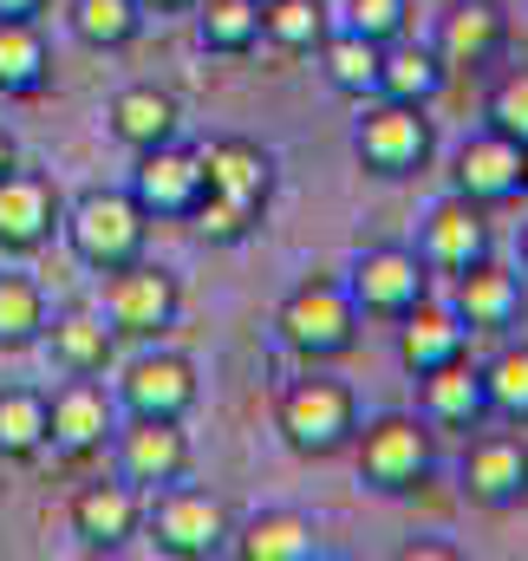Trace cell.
Segmentation results:
<instances>
[{
	"instance_id": "obj_1",
	"label": "cell",
	"mask_w": 528,
	"mask_h": 561,
	"mask_svg": "<svg viewBox=\"0 0 528 561\" xmlns=\"http://www.w3.org/2000/svg\"><path fill=\"white\" fill-rule=\"evenodd\" d=\"M274 431H280V444H287L294 457H307V463L340 457V450H353L359 399H353V386H346V379H333V373L307 366L300 379H287V386H280V399H274Z\"/></svg>"
},
{
	"instance_id": "obj_2",
	"label": "cell",
	"mask_w": 528,
	"mask_h": 561,
	"mask_svg": "<svg viewBox=\"0 0 528 561\" xmlns=\"http://www.w3.org/2000/svg\"><path fill=\"white\" fill-rule=\"evenodd\" d=\"M59 236H66V249H72L79 268L112 275V268H125V262H137L150 249V216H144V203H137L131 190L92 183V190H79L66 203Z\"/></svg>"
},
{
	"instance_id": "obj_3",
	"label": "cell",
	"mask_w": 528,
	"mask_h": 561,
	"mask_svg": "<svg viewBox=\"0 0 528 561\" xmlns=\"http://www.w3.org/2000/svg\"><path fill=\"white\" fill-rule=\"evenodd\" d=\"M274 333L300 366H333L359 346V307H353L346 280L313 275L300 287H287V300L274 307Z\"/></svg>"
},
{
	"instance_id": "obj_4",
	"label": "cell",
	"mask_w": 528,
	"mask_h": 561,
	"mask_svg": "<svg viewBox=\"0 0 528 561\" xmlns=\"http://www.w3.org/2000/svg\"><path fill=\"white\" fill-rule=\"evenodd\" d=\"M353 457H359V483L379 496H417L437 470V424L417 412H379L353 431Z\"/></svg>"
},
{
	"instance_id": "obj_5",
	"label": "cell",
	"mask_w": 528,
	"mask_h": 561,
	"mask_svg": "<svg viewBox=\"0 0 528 561\" xmlns=\"http://www.w3.org/2000/svg\"><path fill=\"white\" fill-rule=\"evenodd\" d=\"M144 536H150V549L170 561H209L229 549V536H236V516H229V503L222 496H209V490H196V483H163V490H150L144 496Z\"/></svg>"
},
{
	"instance_id": "obj_6",
	"label": "cell",
	"mask_w": 528,
	"mask_h": 561,
	"mask_svg": "<svg viewBox=\"0 0 528 561\" xmlns=\"http://www.w3.org/2000/svg\"><path fill=\"white\" fill-rule=\"evenodd\" d=\"M353 157L366 176L379 183H404L424 176L437 157V125L424 118V105H398V99H366L359 125H353Z\"/></svg>"
},
{
	"instance_id": "obj_7",
	"label": "cell",
	"mask_w": 528,
	"mask_h": 561,
	"mask_svg": "<svg viewBox=\"0 0 528 561\" xmlns=\"http://www.w3.org/2000/svg\"><path fill=\"white\" fill-rule=\"evenodd\" d=\"M99 313L112 320V333L118 340H137V346H150V340H163L170 327H176V313H183V280L170 275L163 262H150V255H137L125 268H112V275H99Z\"/></svg>"
},
{
	"instance_id": "obj_8",
	"label": "cell",
	"mask_w": 528,
	"mask_h": 561,
	"mask_svg": "<svg viewBox=\"0 0 528 561\" xmlns=\"http://www.w3.org/2000/svg\"><path fill=\"white\" fill-rule=\"evenodd\" d=\"M118 412L125 419H190L203 386H196V359L190 353H170V346H144L118 366Z\"/></svg>"
},
{
	"instance_id": "obj_9",
	"label": "cell",
	"mask_w": 528,
	"mask_h": 561,
	"mask_svg": "<svg viewBox=\"0 0 528 561\" xmlns=\"http://www.w3.org/2000/svg\"><path fill=\"white\" fill-rule=\"evenodd\" d=\"M346 294L359 307V320H398L404 307H417L431 294V268L417 249L404 242H379V249H359L353 268H346Z\"/></svg>"
},
{
	"instance_id": "obj_10",
	"label": "cell",
	"mask_w": 528,
	"mask_h": 561,
	"mask_svg": "<svg viewBox=\"0 0 528 561\" xmlns=\"http://www.w3.org/2000/svg\"><path fill=\"white\" fill-rule=\"evenodd\" d=\"M125 190L144 203L150 222H190V209L203 203V150L183 138L131 150V183Z\"/></svg>"
},
{
	"instance_id": "obj_11",
	"label": "cell",
	"mask_w": 528,
	"mask_h": 561,
	"mask_svg": "<svg viewBox=\"0 0 528 561\" xmlns=\"http://www.w3.org/2000/svg\"><path fill=\"white\" fill-rule=\"evenodd\" d=\"M196 150H203V196H216L222 209L262 222L267 203H274V150L255 138H236V131L196 144Z\"/></svg>"
},
{
	"instance_id": "obj_12",
	"label": "cell",
	"mask_w": 528,
	"mask_h": 561,
	"mask_svg": "<svg viewBox=\"0 0 528 561\" xmlns=\"http://www.w3.org/2000/svg\"><path fill=\"white\" fill-rule=\"evenodd\" d=\"M118 392H105L99 379H66L53 399H46V450L66 457V463H85L112 444L118 431Z\"/></svg>"
},
{
	"instance_id": "obj_13",
	"label": "cell",
	"mask_w": 528,
	"mask_h": 561,
	"mask_svg": "<svg viewBox=\"0 0 528 561\" xmlns=\"http://www.w3.org/2000/svg\"><path fill=\"white\" fill-rule=\"evenodd\" d=\"M66 222V196L46 170H7L0 176V255L20 262V255H39Z\"/></svg>"
},
{
	"instance_id": "obj_14",
	"label": "cell",
	"mask_w": 528,
	"mask_h": 561,
	"mask_svg": "<svg viewBox=\"0 0 528 561\" xmlns=\"http://www.w3.org/2000/svg\"><path fill=\"white\" fill-rule=\"evenodd\" d=\"M112 457H118V477L150 496V490L190 477L196 444H190L183 419H118V431H112Z\"/></svg>"
},
{
	"instance_id": "obj_15",
	"label": "cell",
	"mask_w": 528,
	"mask_h": 561,
	"mask_svg": "<svg viewBox=\"0 0 528 561\" xmlns=\"http://www.w3.org/2000/svg\"><path fill=\"white\" fill-rule=\"evenodd\" d=\"M457 483H463V503H477V510H490V516L523 510L528 503V444L516 431H483V437H470Z\"/></svg>"
},
{
	"instance_id": "obj_16",
	"label": "cell",
	"mask_w": 528,
	"mask_h": 561,
	"mask_svg": "<svg viewBox=\"0 0 528 561\" xmlns=\"http://www.w3.org/2000/svg\"><path fill=\"white\" fill-rule=\"evenodd\" d=\"M72 536L85 556H118L144 536V490L137 483H79L72 490V510H66Z\"/></svg>"
},
{
	"instance_id": "obj_17",
	"label": "cell",
	"mask_w": 528,
	"mask_h": 561,
	"mask_svg": "<svg viewBox=\"0 0 528 561\" xmlns=\"http://www.w3.org/2000/svg\"><path fill=\"white\" fill-rule=\"evenodd\" d=\"M417 255H424L431 275H457V268L483 262L490 255V209L470 203V196H457V190L437 196L424 209V222H417Z\"/></svg>"
},
{
	"instance_id": "obj_18",
	"label": "cell",
	"mask_w": 528,
	"mask_h": 561,
	"mask_svg": "<svg viewBox=\"0 0 528 561\" xmlns=\"http://www.w3.org/2000/svg\"><path fill=\"white\" fill-rule=\"evenodd\" d=\"M450 190L470 196V203H483V209L523 203V144L483 125L477 138L457 144V157H450Z\"/></svg>"
},
{
	"instance_id": "obj_19",
	"label": "cell",
	"mask_w": 528,
	"mask_h": 561,
	"mask_svg": "<svg viewBox=\"0 0 528 561\" xmlns=\"http://www.w3.org/2000/svg\"><path fill=\"white\" fill-rule=\"evenodd\" d=\"M450 307L463 313L470 333H509L528 307V275L523 268H503L496 255H483V262L450 275Z\"/></svg>"
},
{
	"instance_id": "obj_20",
	"label": "cell",
	"mask_w": 528,
	"mask_h": 561,
	"mask_svg": "<svg viewBox=\"0 0 528 561\" xmlns=\"http://www.w3.org/2000/svg\"><path fill=\"white\" fill-rule=\"evenodd\" d=\"M392 353H398V366H404L411 379H424V373L450 366L457 353H470V327H463V313H457L450 300L424 294L417 307H404V313L392 320Z\"/></svg>"
},
{
	"instance_id": "obj_21",
	"label": "cell",
	"mask_w": 528,
	"mask_h": 561,
	"mask_svg": "<svg viewBox=\"0 0 528 561\" xmlns=\"http://www.w3.org/2000/svg\"><path fill=\"white\" fill-rule=\"evenodd\" d=\"M39 346L53 353V366H59L66 379H105V373L118 366V333H112V320H105L99 307H85V300L53 307Z\"/></svg>"
},
{
	"instance_id": "obj_22",
	"label": "cell",
	"mask_w": 528,
	"mask_h": 561,
	"mask_svg": "<svg viewBox=\"0 0 528 561\" xmlns=\"http://www.w3.org/2000/svg\"><path fill=\"white\" fill-rule=\"evenodd\" d=\"M431 46L450 72H490L509 53V13L496 0H450Z\"/></svg>"
},
{
	"instance_id": "obj_23",
	"label": "cell",
	"mask_w": 528,
	"mask_h": 561,
	"mask_svg": "<svg viewBox=\"0 0 528 561\" xmlns=\"http://www.w3.org/2000/svg\"><path fill=\"white\" fill-rule=\"evenodd\" d=\"M417 419L437 431H483L490 424V392H483V366L470 353H457L450 366L417 379Z\"/></svg>"
},
{
	"instance_id": "obj_24",
	"label": "cell",
	"mask_w": 528,
	"mask_h": 561,
	"mask_svg": "<svg viewBox=\"0 0 528 561\" xmlns=\"http://www.w3.org/2000/svg\"><path fill=\"white\" fill-rule=\"evenodd\" d=\"M444 85H450V66L437 59V46H431V39H411V33H398V39H386V46H379V92H372V99L431 105Z\"/></svg>"
},
{
	"instance_id": "obj_25",
	"label": "cell",
	"mask_w": 528,
	"mask_h": 561,
	"mask_svg": "<svg viewBox=\"0 0 528 561\" xmlns=\"http://www.w3.org/2000/svg\"><path fill=\"white\" fill-rule=\"evenodd\" d=\"M229 556L242 561H320V529L300 510H262L229 536Z\"/></svg>"
},
{
	"instance_id": "obj_26",
	"label": "cell",
	"mask_w": 528,
	"mask_h": 561,
	"mask_svg": "<svg viewBox=\"0 0 528 561\" xmlns=\"http://www.w3.org/2000/svg\"><path fill=\"white\" fill-rule=\"evenodd\" d=\"M105 125H112V138L125 144V150H150V144H170L183 131V105H176V92H163V85H125V92L112 99Z\"/></svg>"
},
{
	"instance_id": "obj_27",
	"label": "cell",
	"mask_w": 528,
	"mask_h": 561,
	"mask_svg": "<svg viewBox=\"0 0 528 561\" xmlns=\"http://www.w3.org/2000/svg\"><path fill=\"white\" fill-rule=\"evenodd\" d=\"M53 79V46L39 20H0V99H39Z\"/></svg>"
},
{
	"instance_id": "obj_28",
	"label": "cell",
	"mask_w": 528,
	"mask_h": 561,
	"mask_svg": "<svg viewBox=\"0 0 528 561\" xmlns=\"http://www.w3.org/2000/svg\"><path fill=\"white\" fill-rule=\"evenodd\" d=\"M320 72H326V85L333 92H346V99H372L379 92V39H366V33H353V26H333L326 39H320Z\"/></svg>"
},
{
	"instance_id": "obj_29",
	"label": "cell",
	"mask_w": 528,
	"mask_h": 561,
	"mask_svg": "<svg viewBox=\"0 0 528 561\" xmlns=\"http://www.w3.org/2000/svg\"><path fill=\"white\" fill-rule=\"evenodd\" d=\"M144 0H72L66 7V26H72V39L79 46H92V53H125L137 33H144Z\"/></svg>"
},
{
	"instance_id": "obj_30",
	"label": "cell",
	"mask_w": 528,
	"mask_h": 561,
	"mask_svg": "<svg viewBox=\"0 0 528 561\" xmlns=\"http://www.w3.org/2000/svg\"><path fill=\"white\" fill-rule=\"evenodd\" d=\"M46 287L20 268H0V353H33L46 333Z\"/></svg>"
},
{
	"instance_id": "obj_31",
	"label": "cell",
	"mask_w": 528,
	"mask_h": 561,
	"mask_svg": "<svg viewBox=\"0 0 528 561\" xmlns=\"http://www.w3.org/2000/svg\"><path fill=\"white\" fill-rule=\"evenodd\" d=\"M196 39L222 59H242L262 46V0H196Z\"/></svg>"
},
{
	"instance_id": "obj_32",
	"label": "cell",
	"mask_w": 528,
	"mask_h": 561,
	"mask_svg": "<svg viewBox=\"0 0 528 561\" xmlns=\"http://www.w3.org/2000/svg\"><path fill=\"white\" fill-rule=\"evenodd\" d=\"M46 450V392L0 386V463H33Z\"/></svg>"
},
{
	"instance_id": "obj_33",
	"label": "cell",
	"mask_w": 528,
	"mask_h": 561,
	"mask_svg": "<svg viewBox=\"0 0 528 561\" xmlns=\"http://www.w3.org/2000/svg\"><path fill=\"white\" fill-rule=\"evenodd\" d=\"M326 33H333L326 0H267L262 7V39L280 46V53H320Z\"/></svg>"
},
{
	"instance_id": "obj_34",
	"label": "cell",
	"mask_w": 528,
	"mask_h": 561,
	"mask_svg": "<svg viewBox=\"0 0 528 561\" xmlns=\"http://www.w3.org/2000/svg\"><path fill=\"white\" fill-rule=\"evenodd\" d=\"M483 392H490V419L528 424V340H509L483 359Z\"/></svg>"
},
{
	"instance_id": "obj_35",
	"label": "cell",
	"mask_w": 528,
	"mask_h": 561,
	"mask_svg": "<svg viewBox=\"0 0 528 561\" xmlns=\"http://www.w3.org/2000/svg\"><path fill=\"white\" fill-rule=\"evenodd\" d=\"M483 125L503 131V138H516L528 150V66L496 72V85H490V99H483Z\"/></svg>"
},
{
	"instance_id": "obj_36",
	"label": "cell",
	"mask_w": 528,
	"mask_h": 561,
	"mask_svg": "<svg viewBox=\"0 0 528 561\" xmlns=\"http://www.w3.org/2000/svg\"><path fill=\"white\" fill-rule=\"evenodd\" d=\"M333 26H353V33H366V39H398V33H411V0H340V20Z\"/></svg>"
},
{
	"instance_id": "obj_37",
	"label": "cell",
	"mask_w": 528,
	"mask_h": 561,
	"mask_svg": "<svg viewBox=\"0 0 528 561\" xmlns=\"http://www.w3.org/2000/svg\"><path fill=\"white\" fill-rule=\"evenodd\" d=\"M53 0H0V20H39Z\"/></svg>"
},
{
	"instance_id": "obj_38",
	"label": "cell",
	"mask_w": 528,
	"mask_h": 561,
	"mask_svg": "<svg viewBox=\"0 0 528 561\" xmlns=\"http://www.w3.org/2000/svg\"><path fill=\"white\" fill-rule=\"evenodd\" d=\"M13 163H20V144H13V131H0V176H7Z\"/></svg>"
},
{
	"instance_id": "obj_39",
	"label": "cell",
	"mask_w": 528,
	"mask_h": 561,
	"mask_svg": "<svg viewBox=\"0 0 528 561\" xmlns=\"http://www.w3.org/2000/svg\"><path fill=\"white\" fill-rule=\"evenodd\" d=\"M196 0H144V13H190Z\"/></svg>"
},
{
	"instance_id": "obj_40",
	"label": "cell",
	"mask_w": 528,
	"mask_h": 561,
	"mask_svg": "<svg viewBox=\"0 0 528 561\" xmlns=\"http://www.w3.org/2000/svg\"><path fill=\"white\" fill-rule=\"evenodd\" d=\"M523 275H528V229H523Z\"/></svg>"
},
{
	"instance_id": "obj_41",
	"label": "cell",
	"mask_w": 528,
	"mask_h": 561,
	"mask_svg": "<svg viewBox=\"0 0 528 561\" xmlns=\"http://www.w3.org/2000/svg\"><path fill=\"white\" fill-rule=\"evenodd\" d=\"M523 196H528V150H523Z\"/></svg>"
},
{
	"instance_id": "obj_42",
	"label": "cell",
	"mask_w": 528,
	"mask_h": 561,
	"mask_svg": "<svg viewBox=\"0 0 528 561\" xmlns=\"http://www.w3.org/2000/svg\"><path fill=\"white\" fill-rule=\"evenodd\" d=\"M523 510H528V503H523Z\"/></svg>"
},
{
	"instance_id": "obj_43",
	"label": "cell",
	"mask_w": 528,
	"mask_h": 561,
	"mask_svg": "<svg viewBox=\"0 0 528 561\" xmlns=\"http://www.w3.org/2000/svg\"><path fill=\"white\" fill-rule=\"evenodd\" d=\"M262 7H267V0H262Z\"/></svg>"
}]
</instances>
